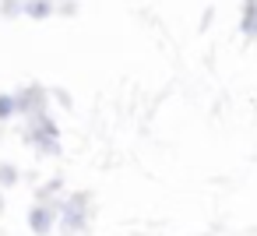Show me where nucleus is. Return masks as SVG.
Segmentation results:
<instances>
[{
  "label": "nucleus",
  "instance_id": "obj_1",
  "mask_svg": "<svg viewBox=\"0 0 257 236\" xmlns=\"http://www.w3.org/2000/svg\"><path fill=\"white\" fill-rule=\"evenodd\" d=\"M29 141H36L43 152H57V124L46 113H29Z\"/></svg>",
  "mask_w": 257,
  "mask_h": 236
},
{
  "label": "nucleus",
  "instance_id": "obj_3",
  "mask_svg": "<svg viewBox=\"0 0 257 236\" xmlns=\"http://www.w3.org/2000/svg\"><path fill=\"white\" fill-rule=\"evenodd\" d=\"M29 225H32L36 236H46V232L53 229V208H50V204H36V208L29 211Z\"/></svg>",
  "mask_w": 257,
  "mask_h": 236
},
{
  "label": "nucleus",
  "instance_id": "obj_2",
  "mask_svg": "<svg viewBox=\"0 0 257 236\" xmlns=\"http://www.w3.org/2000/svg\"><path fill=\"white\" fill-rule=\"evenodd\" d=\"M81 225H85V197L64 201V229L67 232H78Z\"/></svg>",
  "mask_w": 257,
  "mask_h": 236
},
{
  "label": "nucleus",
  "instance_id": "obj_7",
  "mask_svg": "<svg viewBox=\"0 0 257 236\" xmlns=\"http://www.w3.org/2000/svg\"><path fill=\"white\" fill-rule=\"evenodd\" d=\"M11 183H18V169L8 166V162H0V187H11Z\"/></svg>",
  "mask_w": 257,
  "mask_h": 236
},
{
  "label": "nucleus",
  "instance_id": "obj_9",
  "mask_svg": "<svg viewBox=\"0 0 257 236\" xmlns=\"http://www.w3.org/2000/svg\"><path fill=\"white\" fill-rule=\"evenodd\" d=\"M11 4H15V0H11Z\"/></svg>",
  "mask_w": 257,
  "mask_h": 236
},
{
  "label": "nucleus",
  "instance_id": "obj_8",
  "mask_svg": "<svg viewBox=\"0 0 257 236\" xmlns=\"http://www.w3.org/2000/svg\"><path fill=\"white\" fill-rule=\"evenodd\" d=\"M0 208H4V201H0Z\"/></svg>",
  "mask_w": 257,
  "mask_h": 236
},
{
  "label": "nucleus",
  "instance_id": "obj_4",
  "mask_svg": "<svg viewBox=\"0 0 257 236\" xmlns=\"http://www.w3.org/2000/svg\"><path fill=\"white\" fill-rule=\"evenodd\" d=\"M29 18H46V15H53V4L50 0H25V8H22Z\"/></svg>",
  "mask_w": 257,
  "mask_h": 236
},
{
  "label": "nucleus",
  "instance_id": "obj_5",
  "mask_svg": "<svg viewBox=\"0 0 257 236\" xmlns=\"http://www.w3.org/2000/svg\"><path fill=\"white\" fill-rule=\"evenodd\" d=\"M243 32L257 36V0H246V11H243Z\"/></svg>",
  "mask_w": 257,
  "mask_h": 236
},
{
  "label": "nucleus",
  "instance_id": "obj_6",
  "mask_svg": "<svg viewBox=\"0 0 257 236\" xmlns=\"http://www.w3.org/2000/svg\"><path fill=\"white\" fill-rule=\"evenodd\" d=\"M18 113V99L15 95H4V92H0V120H11Z\"/></svg>",
  "mask_w": 257,
  "mask_h": 236
}]
</instances>
